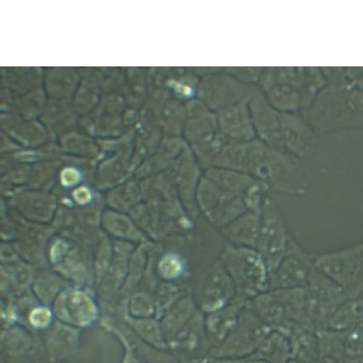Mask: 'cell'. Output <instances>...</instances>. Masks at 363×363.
Returning a JSON list of instances; mask_svg holds the SVG:
<instances>
[{"instance_id": "obj_23", "label": "cell", "mask_w": 363, "mask_h": 363, "mask_svg": "<svg viewBox=\"0 0 363 363\" xmlns=\"http://www.w3.org/2000/svg\"><path fill=\"white\" fill-rule=\"evenodd\" d=\"M206 177L221 189L244 194V196L252 191L253 188L261 182L246 172L228 169V168H211L208 170Z\"/></svg>"}, {"instance_id": "obj_32", "label": "cell", "mask_w": 363, "mask_h": 363, "mask_svg": "<svg viewBox=\"0 0 363 363\" xmlns=\"http://www.w3.org/2000/svg\"><path fill=\"white\" fill-rule=\"evenodd\" d=\"M105 226L111 234L125 241L140 243L145 239L127 218L113 213H109L105 217Z\"/></svg>"}, {"instance_id": "obj_17", "label": "cell", "mask_w": 363, "mask_h": 363, "mask_svg": "<svg viewBox=\"0 0 363 363\" xmlns=\"http://www.w3.org/2000/svg\"><path fill=\"white\" fill-rule=\"evenodd\" d=\"M35 272L33 266L21 257L1 266V291L6 299L17 298L29 292Z\"/></svg>"}, {"instance_id": "obj_34", "label": "cell", "mask_w": 363, "mask_h": 363, "mask_svg": "<svg viewBox=\"0 0 363 363\" xmlns=\"http://www.w3.org/2000/svg\"><path fill=\"white\" fill-rule=\"evenodd\" d=\"M347 86L363 91V68H346Z\"/></svg>"}, {"instance_id": "obj_7", "label": "cell", "mask_w": 363, "mask_h": 363, "mask_svg": "<svg viewBox=\"0 0 363 363\" xmlns=\"http://www.w3.org/2000/svg\"><path fill=\"white\" fill-rule=\"evenodd\" d=\"M196 199L208 220L221 230L248 210L244 194L225 191L207 177L199 182Z\"/></svg>"}, {"instance_id": "obj_27", "label": "cell", "mask_w": 363, "mask_h": 363, "mask_svg": "<svg viewBox=\"0 0 363 363\" xmlns=\"http://www.w3.org/2000/svg\"><path fill=\"white\" fill-rule=\"evenodd\" d=\"M205 333V313L199 309L194 318L168 340L167 346L177 350L194 349Z\"/></svg>"}, {"instance_id": "obj_8", "label": "cell", "mask_w": 363, "mask_h": 363, "mask_svg": "<svg viewBox=\"0 0 363 363\" xmlns=\"http://www.w3.org/2000/svg\"><path fill=\"white\" fill-rule=\"evenodd\" d=\"M51 308L57 321L78 329L94 326L102 318V309L93 291L74 284L58 295Z\"/></svg>"}, {"instance_id": "obj_12", "label": "cell", "mask_w": 363, "mask_h": 363, "mask_svg": "<svg viewBox=\"0 0 363 363\" xmlns=\"http://www.w3.org/2000/svg\"><path fill=\"white\" fill-rule=\"evenodd\" d=\"M269 326L247 306L242 309L232 333L213 350L215 356L236 355L250 351L268 333Z\"/></svg>"}, {"instance_id": "obj_16", "label": "cell", "mask_w": 363, "mask_h": 363, "mask_svg": "<svg viewBox=\"0 0 363 363\" xmlns=\"http://www.w3.org/2000/svg\"><path fill=\"white\" fill-rule=\"evenodd\" d=\"M45 347L51 362L68 359L77 352L80 344V329L57 321L45 331Z\"/></svg>"}, {"instance_id": "obj_24", "label": "cell", "mask_w": 363, "mask_h": 363, "mask_svg": "<svg viewBox=\"0 0 363 363\" xmlns=\"http://www.w3.org/2000/svg\"><path fill=\"white\" fill-rule=\"evenodd\" d=\"M269 104L282 113H301L303 111L301 94L291 84H279L262 91Z\"/></svg>"}, {"instance_id": "obj_30", "label": "cell", "mask_w": 363, "mask_h": 363, "mask_svg": "<svg viewBox=\"0 0 363 363\" xmlns=\"http://www.w3.org/2000/svg\"><path fill=\"white\" fill-rule=\"evenodd\" d=\"M363 321V298H349L336 309L327 324L333 328L354 325Z\"/></svg>"}, {"instance_id": "obj_4", "label": "cell", "mask_w": 363, "mask_h": 363, "mask_svg": "<svg viewBox=\"0 0 363 363\" xmlns=\"http://www.w3.org/2000/svg\"><path fill=\"white\" fill-rule=\"evenodd\" d=\"M247 306L269 327L286 328L295 323L308 324L304 289L266 291L253 298Z\"/></svg>"}, {"instance_id": "obj_9", "label": "cell", "mask_w": 363, "mask_h": 363, "mask_svg": "<svg viewBox=\"0 0 363 363\" xmlns=\"http://www.w3.org/2000/svg\"><path fill=\"white\" fill-rule=\"evenodd\" d=\"M315 270V253L306 252L291 237L286 255L270 274V290L306 289Z\"/></svg>"}, {"instance_id": "obj_35", "label": "cell", "mask_w": 363, "mask_h": 363, "mask_svg": "<svg viewBox=\"0 0 363 363\" xmlns=\"http://www.w3.org/2000/svg\"><path fill=\"white\" fill-rule=\"evenodd\" d=\"M82 180V174L75 168H66L60 174V182L65 187H73L79 184Z\"/></svg>"}, {"instance_id": "obj_2", "label": "cell", "mask_w": 363, "mask_h": 363, "mask_svg": "<svg viewBox=\"0 0 363 363\" xmlns=\"http://www.w3.org/2000/svg\"><path fill=\"white\" fill-rule=\"evenodd\" d=\"M301 114L318 135L363 128V91L327 85Z\"/></svg>"}, {"instance_id": "obj_10", "label": "cell", "mask_w": 363, "mask_h": 363, "mask_svg": "<svg viewBox=\"0 0 363 363\" xmlns=\"http://www.w3.org/2000/svg\"><path fill=\"white\" fill-rule=\"evenodd\" d=\"M47 263L74 286L91 290V286L96 284L95 269L89 255H84L65 240L58 239L51 244Z\"/></svg>"}, {"instance_id": "obj_3", "label": "cell", "mask_w": 363, "mask_h": 363, "mask_svg": "<svg viewBox=\"0 0 363 363\" xmlns=\"http://www.w3.org/2000/svg\"><path fill=\"white\" fill-rule=\"evenodd\" d=\"M219 261L234 282L235 299L247 304L259 294L270 290V271L257 250L226 242Z\"/></svg>"}, {"instance_id": "obj_25", "label": "cell", "mask_w": 363, "mask_h": 363, "mask_svg": "<svg viewBox=\"0 0 363 363\" xmlns=\"http://www.w3.org/2000/svg\"><path fill=\"white\" fill-rule=\"evenodd\" d=\"M128 326L136 333L141 340H145L150 346L158 350L167 348V342L163 333L160 321L156 317L136 319L129 317L126 313L118 315Z\"/></svg>"}, {"instance_id": "obj_31", "label": "cell", "mask_w": 363, "mask_h": 363, "mask_svg": "<svg viewBox=\"0 0 363 363\" xmlns=\"http://www.w3.org/2000/svg\"><path fill=\"white\" fill-rule=\"evenodd\" d=\"M189 291L185 290L183 286L172 282L160 281L157 284L153 291L155 302H156V318L160 320L165 313L186 295Z\"/></svg>"}, {"instance_id": "obj_33", "label": "cell", "mask_w": 363, "mask_h": 363, "mask_svg": "<svg viewBox=\"0 0 363 363\" xmlns=\"http://www.w3.org/2000/svg\"><path fill=\"white\" fill-rule=\"evenodd\" d=\"M55 315L51 306L38 303L29 311L26 321L33 331L45 333L55 322Z\"/></svg>"}, {"instance_id": "obj_21", "label": "cell", "mask_w": 363, "mask_h": 363, "mask_svg": "<svg viewBox=\"0 0 363 363\" xmlns=\"http://www.w3.org/2000/svg\"><path fill=\"white\" fill-rule=\"evenodd\" d=\"M197 311L199 308H197L196 298L190 292L184 295L179 301L168 309L165 315L159 320L167 342L194 318Z\"/></svg>"}, {"instance_id": "obj_37", "label": "cell", "mask_w": 363, "mask_h": 363, "mask_svg": "<svg viewBox=\"0 0 363 363\" xmlns=\"http://www.w3.org/2000/svg\"><path fill=\"white\" fill-rule=\"evenodd\" d=\"M124 358H123L122 362L121 363H145L138 359L136 356H134V354L132 353L130 350L124 348Z\"/></svg>"}, {"instance_id": "obj_1", "label": "cell", "mask_w": 363, "mask_h": 363, "mask_svg": "<svg viewBox=\"0 0 363 363\" xmlns=\"http://www.w3.org/2000/svg\"><path fill=\"white\" fill-rule=\"evenodd\" d=\"M239 165V172L263 182L274 194L304 196L311 187V174L301 161L257 138L243 143Z\"/></svg>"}, {"instance_id": "obj_13", "label": "cell", "mask_w": 363, "mask_h": 363, "mask_svg": "<svg viewBox=\"0 0 363 363\" xmlns=\"http://www.w3.org/2000/svg\"><path fill=\"white\" fill-rule=\"evenodd\" d=\"M280 127L284 153L300 161L313 156L319 143V135L301 113L280 112Z\"/></svg>"}, {"instance_id": "obj_14", "label": "cell", "mask_w": 363, "mask_h": 363, "mask_svg": "<svg viewBox=\"0 0 363 363\" xmlns=\"http://www.w3.org/2000/svg\"><path fill=\"white\" fill-rule=\"evenodd\" d=\"M236 297V289L223 264L217 259L208 270L201 284L196 299L197 308L203 313H210L225 308Z\"/></svg>"}, {"instance_id": "obj_5", "label": "cell", "mask_w": 363, "mask_h": 363, "mask_svg": "<svg viewBox=\"0 0 363 363\" xmlns=\"http://www.w3.org/2000/svg\"><path fill=\"white\" fill-rule=\"evenodd\" d=\"M318 270L333 279L348 298L363 293V240L360 243L326 253H315Z\"/></svg>"}, {"instance_id": "obj_28", "label": "cell", "mask_w": 363, "mask_h": 363, "mask_svg": "<svg viewBox=\"0 0 363 363\" xmlns=\"http://www.w3.org/2000/svg\"><path fill=\"white\" fill-rule=\"evenodd\" d=\"M33 346V336L21 325L2 329V352L9 357H20L28 354Z\"/></svg>"}, {"instance_id": "obj_29", "label": "cell", "mask_w": 363, "mask_h": 363, "mask_svg": "<svg viewBox=\"0 0 363 363\" xmlns=\"http://www.w3.org/2000/svg\"><path fill=\"white\" fill-rule=\"evenodd\" d=\"M123 313L136 319L156 317V302L152 291L136 290L130 294Z\"/></svg>"}, {"instance_id": "obj_20", "label": "cell", "mask_w": 363, "mask_h": 363, "mask_svg": "<svg viewBox=\"0 0 363 363\" xmlns=\"http://www.w3.org/2000/svg\"><path fill=\"white\" fill-rule=\"evenodd\" d=\"M221 126L235 140L247 143L257 140L248 100L242 101L226 109L221 118Z\"/></svg>"}, {"instance_id": "obj_6", "label": "cell", "mask_w": 363, "mask_h": 363, "mask_svg": "<svg viewBox=\"0 0 363 363\" xmlns=\"http://www.w3.org/2000/svg\"><path fill=\"white\" fill-rule=\"evenodd\" d=\"M291 237L279 205L274 199L267 196L262 206L261 224L255 250L263 257L270 274L286 255Z\"/></svg>"}, {"instance_id": "obj_18", "label": "cell", "mask_w": 363, "mask_h": 363, "mask_svg": "<svg viewBox=\"0 0 363 363\" xmlns=\"http://www.w3.org/2000/svg\"><path fill=\"white\" fill-rule=\"evenodd\" d=\"M262 210V209H261ZM261 210H247L221 232L228 243L255 250L261 224Z\"/></svg>"}, {"instance_id": "obj_36", "label": "cell", "mask_w": 363, "mask_h": 363, "mask_svg": "<svg viewBox=\"0 0 363 363\" xmlns=\"http://www.w3.org/2000/svg\"><path fill=\"white\" fill-rule=\"evenodd\" d=\"M72 196H73L74 201L80 206H85L91 203V197H93L91 190L85 187V186L76 188L73 194H72Z\"/></svg>"}, {"instance_id": "obj_19", "label": "cell", "mask_w": 363, "mask_h": 363, "mask_svg": "<svg viewBox=\"0 0 363 363\" xmlns=\"http://www.w3.org/2000/svg\"><path fill=\"white\" fill-rule=\"evenodd\" d=\"M246 306L247 304L234 299V301L225 308L206 313V335L213 344L216 346L223 344L224 340L232 333L239 319L240 313Z\"/></svg>"}, {"instance_id": "obj_11", "label": "cell", "mask_w": 363, "mask_h": 363, "mask_svg": "<svg viewBox=\"0 0 363 363\" xmlns=\"http://www.w3.org/2000/svg\"><path fill=\"white\" fill-rule=\"evenodd\" d=\"M304 290L308 324L328 322L340 304L349 299L344 290L318 268Z\"/></svg>"}, {"instance_id": "obj_15", "label": "cell", "mask_w": 363, "mask_h": 363, "mask_svg": "<svg viewBox=\"0 0 363 363\" xmlns=\"http://www.w3.org/2000/svg\"><path fill=\"white\" fill-rule=\"evenodd\" d=\"M257 140L269 147L282 151L280 112L275 111L259 86H255L248 99Z\"/></svg>"}, {"instance_id": "obj_26", "label": "cell", "mask_w": 363, "mask_h": 363, "mask_svg": "<svg viewBox=\"0 0 363 363\" xmlns=\"http://www.w3.org/2000/svg\"><path fill=\"white\" fill-rule=\"evenodd\" d=\"M155 274L160 281L178 284L188 274V262L184 255L167 252L159 255L155 266Z\"/></svg>"}, {"instance_id": "obj_22", "label": "cell", "mask_w": 363, "mask_h": 363, "mask_svg": "<svg viewBox=\"0 0 363 363\" xmlns=\"http://www.w3.org/2000/svg\"><path fill=\"white\" fill-rule=\"evenodd\" d=\"M70 284L68 280L52 269L42 268L35 272L31 292L40 303L52 306L58 295Z\"/></svg>"}]
</instances>
